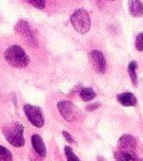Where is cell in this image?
Returning a JSON list of instances; mask_svg holds the SVG:
<instances>
[{
	"label": "cell",
	"instance_id": "6da1fadb",
	"mask_svg": "<svg viewBox=\"0 0 143 161\" xmlns=\"http://www.w3.org/2000/svg\"><path fill=\"white\" fill-rule=\"evenodd\" d=\"M4 58H5L6 63L14 68H25L30 62L29 55L19 45L9 47L4 53Z\"/></svg>",
	"mask_w": 143,
	"mask_h": 161
},
{
	"label": "cell",
	"instance_id": "7a4b0ae2",
	"mask_svg": "<svg viewBox=\"0 0 143 161\" xmlns=\"http://www.w3.org/2000/svg\"><path fill=\"white\" fill-rule=\"evenodd\" d=\"M4 136L6 138V141L14 146V147H21L25 143V138H24V127L21 123H11L6 127L3 128Z\"/></svg>",
	"mask_w": 143,
	"mask_h": 161
},
{
	"label": "cell",
	"instance_id": "3957f363",
	"mask_svg": "<svg viewBox=\"0 0 143 161\" xmlns=\"http://www.w3.org/2000/svg\"><path fill=\"white\" fill-rule=\"evenodd\" d=\"M70 24L73 28L80 33V34H87L90 29V16L89 13L85 9H77L72 15H70Z\"/></svg>",
	"mask_w": 143,
	"mask_h": 161
},
{
	"label": "cell",
	"instance_id": "277c9868",
	"mask_svg": "<svg viewBox=\"0 0 143 161\" xmlns=\"http://www.w3.org/2000/svg\"><path fill=\"white\" fill-rule=\"evenodd\" d=\"M15 33L25 42L28 43L29 45H33V47H36L38 45V42H36V36L35 34L33 33L30 25L25 21V20H19L16 24H15Z\"/></svg>",
	"mask_w": 143,
	"mask_h": 161
},
{
	"label": "cell",
	"instance_id": "5b68a950",
	"mask_svg": "<svg viewBox=\"0 0 143 161\" xmlns=\"http://www.w3.org/2000/svg\"><path fill=\"white\" fill-rule=\"evenodd\" d=\"M56 107H58V111L60 112L61 117L65 121H68V122L78 121L80 113H79L78 108L75 107V104L72 103L70 101H60V102H58Z\"/></svg>",
	"mask_w": 143,
	"mask_h": 161
},
{
	"label": "cell",
	"instance_id": "8992f818",
	"mask_svg": "<svg viewBox=\"0 0 143 161\" xmlns=\"http://www.w3.org/2000/svg\"><path fill=\"white\" fill-rule=\"evenodd\" d=\"M24 112H25V116L26 118L29 119V122L40 128L44 126V116H43V112L39 107H35V106H31V104H25L24 106Z\"/></svg>",
	"mask_w": 143,
	"mask_h": 161
},
{
	"label": "cell",
	"instance_id": "52a82bcc",
	"mask_svg": "<svg viewBox=\"0 0 143 161\" xmlns=\"http://www.w3.org/2000/svg\"><path fill=\"white\" fill-rule=\"evenodd\" d=\"M89 58H90L92 65H93V68L95 69L97 73L103 74L107 70V62H105V58H104V55L100 50H98V49L90 50Z\"/></svg>",
	"mask_w": 143,
	"mask_h": 161
},
{
	"label": "cell",
	"instance_id": "ba28073f",
	"mask_svg": "<svg viewBox=\"0 0 143 161\" xmlns=\"http://www.w3.org/2000/svg\"><path fill=\"white\" fill-rule=\"evenodd\" d=\"M117 146L122 151H134L137 147V140L132 135H123L118 140Z\"/></svg>",
	"mask_w": 143,
	"mask_h": 161
},
{
	"label": "cell",
	"instance_id": "9c48e42d",
	"mask_svg": "<svg viewBox=\"0 0 143 161\" xmlns=\"http://www.w3.org/2000/svg\"><path fill=\"white\" fill-rule=\"evenodd\" d=\"M31 145H33V148L36 152V155H39L41 157H44L46 155V148H45L44 141L38 133H34L31 136Z\"/></svg>",
	"mask_w": 143,
	"mask_h": 161
},
{
	"label": "cell",
	"instance_id": "30bf717a",
	"mask_svg": "<svg viewBox=\"0 0 143 161\" xmlns=\"http://www.w3.org/2000/svg\"><path fill=\"white\" fill-rule=\"evenodd\" d=\"M128 10L133 18H140L143 15V4L140 0H128Z\"/></svg>",
	"mask_w": 143,
	"mask_h": 161
},
{
	"label": "cell",
	"instance_id": "8fae6325",
	"mask_svg": "<svg viewBox=\"0 0 143 161\" xmlns=\"http://www.w3.org/2000/svg\"><path fill=\"white\" fill-rule=\"evenodd\" d=\"M117 101L122 106H125V107H133V106L137 104V98L130 92H124V93L118 94L117 96Z\"/></svg>",
	"mask_w": 143,
	"mask_h": 161
},
{
	"label": "cell",
	"instance_id": "7c38bea8",
	"mask_svg": "<svg viewBox=\"0 0 143 161\" xmlns=\"http://www.w3.org/2000/svg\"><path fill=\"white\" fill-rule=\"evenodd\" d=\"M114 158L115 161H137L138 156L133 151H117L114 152Z\"/></svg>",
	"mask_w": 143,
	"mask_h": 161
},
{
	"label": "cell",
	"instance_id": "4fadbf2b",
	"mask_svg": "<svg viewBox=\"0 0 143 161\" xmlns=\"http://www.w3.org/2000/svg\"><path fill=\"white\" fill-rule=\"evenodd\" d=\"M128 74L130 77V80H132V84L133 86H137V63L135 62H130L128 64Z\"/></svg>",
	"mask_w": 143,
	"mask_h": 161
},
{
	"label": "cell",
	"instance_id": "5bb4252c",
	"mask_svg": "<svg viewBox=\"0 0 143 161\" xmlns=\"http://www.w3.org/2000/svg\"><path fill=\"white\" fill-rule=\"evenodd\" d=\"M95 92L92 89V88H83L82 91H80V98L83 99V101H85V102H88V101H92L93 98H95Z\"/></svg>",
	"mask_w": 143,
	"mask_h": 161
},
{
	"label": "cell",
	"instance_id": "9a60e30c",
	"mask_svg": "<svg viewBox=\"0 0 143 161\" xmlns=\"http://www.w3.org/2000/svg\"><path fill=\"white\" fill-rule=\"evenodd\" d=\"M0 161H13L11 152L4 146H0Z\"/></svg>",
	"mask_w": 143,
	"mask_h": 161
},
{
	"label": "cell",
	"instance_id": "2e32d148",
	"mask_svg": "<svg viewBox=\"0 0 143 161\" xmlns=\"http://www.w3.org/2000/svg\"><path fill=\"white\" fill-rule=\"evenodd\" d=\"M64 152H65V156H66V161H80L79 157H78V156L74 153V151L72 150V147L65 146Z\"/></svg>",
	"mask_w": 143,
	"mask_h": 161
},
{
	"label": "cell",
	"instance_id": "e0dca14e",
	"mask_svg": "<svg viewBox=\"0 0 143 161\" xmlns=\"http://www.w3.org/2000/svg\"><path fill=\"white\" fill-rule=\"evenodd\" d=\"M25 1L36 9H44L45 8V0H25Z\"/></svg>",
	"mask_w": 143,
	"mask_h": 161
},
{
	"label": "cell",
	"instance_id": "ac0fdd59",
	"mask_svg": "<svg viewBox=\"0 0 143 161\" xmlns=\"http://www.w3.org/2000/svg\"><path fill=\"white\" fill-rule=\"evenodd\" d=\"M134 44H135L137 50H139V52L143 50V38L140 36V34H138V35L135 36V42H134Z\"/></svg>",
	"mask_w": 143,
	"mask_h": 161
},
{
	"label": "cell",
	"instance_id": "d6986e66",
	"mask_svg": "<svg viewBox=\"0 0 143 161\" xmlns=\"http://www.w3.org/2000/svg\"><path fill=\"white\" fill-rule=\"evenodd\" d=\"M63 136H64V138H65L69 143H74V142H75V141H74V138L72 137V135H70V133H68L66 131H63Z\"/></svg>",
	"mask_w": 143,
	"mask_h": 161
},
{
	"label": "cell",
	"instance_id": "ffe728a7",
	"mask_svg": "<svg viewBox=\"0 0 143 161\" xmlns=\"http://www.w3.org/2000/svg\"><path fill=\"white\" fill-rule=\"evenodd\" d=\"M99 106H100V103H93V104H89V106H87V111H93V109H97Z\"/></svg>",
	"mask_w": 143,
	"mask_h": 161
},
{
	"label": "cell",
	"instance_id": "44dd1931",
	"mask_svg": "<svg viewBox=\"0 0 143 161\" xmlns=\"http://www.w3.org/2000/svg\"><path fill=\"white\" fill-rule=\"evenodd\" d=\"M139 34H140V36H142V38H143V33H139Z\"/></svg>",
	"mask_w": 143,
	"mask_h": 161
},
{
	"label": "cell",
	"instance_id": "7402d4cb",
	"mask_svg": "<svg viewBox=\"0 0 143 161\" xmlns=\"http://www.w3.org/2000/svg\"><path fill=\"white\" fill-rule=\"evenodd\" d=\"M109 1H113V0H109Z\"/></svg>",
	"mask_w": 143,
	"mask_h": 161
}]
</instances>
